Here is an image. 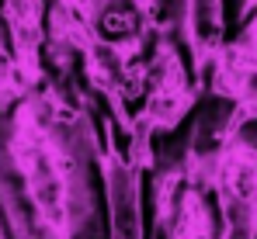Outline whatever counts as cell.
<instances>
[{
    "label": "cell",
    "mask_w": 257,
    "mask_h": 239,
    "mask_svg": "<svg viewBox=\"0 0 257 239\" xmlns=\"http://www.w3.org/2000/svg\"><path fill=\"white\" fill-rule=\"evenodd\" d=\"M14 163L28 187V198L35 204L39 218L52 232L66 229V177L52 142L35 121H21L14 132Z\"/></svg>",
    "instance_id": "cell-1"
},
{
    "label": "cell",
    "mask_w": 257,
    "mask_h": 239,
    "mask_svg": "<svg viewBox=\"0 0 257 239\" xmlns=\"http://www.w3.org/2000/svg\"><path fill=\"white\" fill-rule=\"evenodd\" d=\"M4 21L14 42V66L25 77H35L39 73V42H42L39 0H4Z\"/></svg>",
    "instance_id": "cell-2"
},
{
    "label": "cell",
    "mask_w": 257,
    "mask_h": 239,
    "mask_svg": "<svg viewBox=\"0 0 257 239\" xmlns=\"http://www.w3.org/2000/svg\"><path fill=\"white\" fill-rule=\"evenodd\" d=\"M188 32L198 56H209L222 42V0H188Z\"/></svg>",
    "instance_id": "cell-3"
},
{
    "label": "cell",
    "mask_w": 257,
    "mask_h": 239,
    "mask_svg": "<svg viewBox=\"0 0 257 239\" xmlns=\"http://www.w3.org/2000/svg\"><path fill=\"white\" fill-rule=\"evenodd\" d=\"M66 4H70V7H84L87 0H66Z\"/></svg>",
    "instance_id": "cell-4"
},
{
    "label": "cell",
    "mask_w": 257,
    "mask_h": 239,
    "mask_svg": "<svg viewBox=\"0 0 257 239\" xmlns=\"http://www.w3.org/2000/svg\"><path fill=\"white\" fill-rule=\"evenodd\" d=\"M0 77H4V66H0Z\"/></svg>",
    "instance_id": "cell-5"
}]
</instances>
